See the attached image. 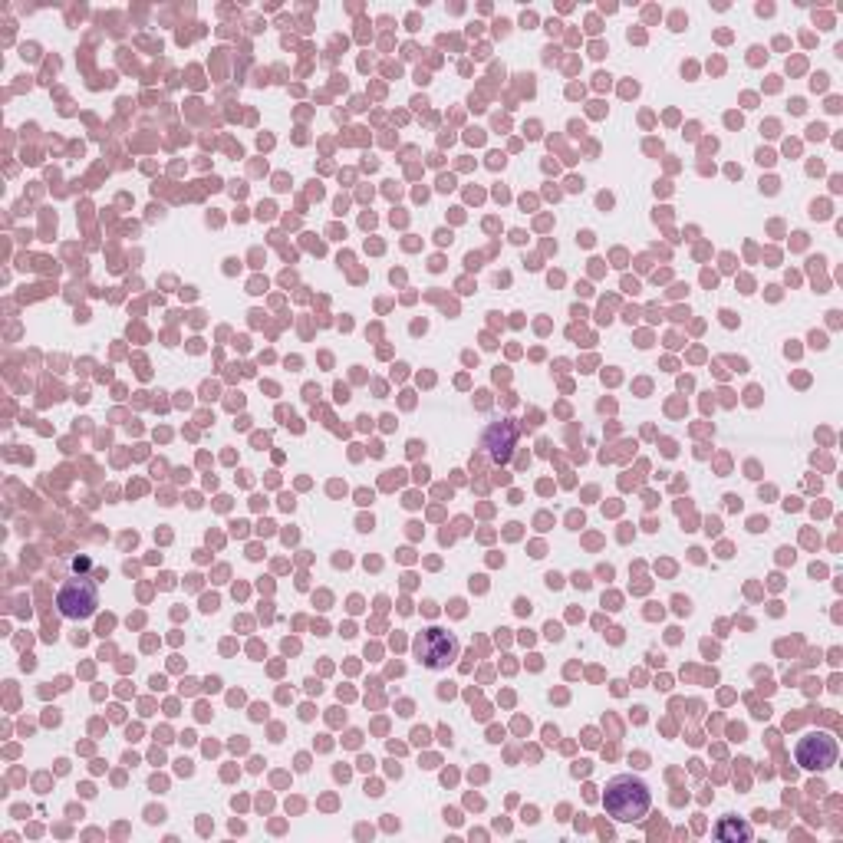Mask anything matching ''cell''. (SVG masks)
<instances>
[{"mask_svg": "<svg viewBox=\"0 0 843 843\" xmlns=\"http://www.w3.org/2000/svg\"><path fill=\"white\" fill-rule=\"evenodd\" d=\"M415 656L425 669H448V662L458 656V639L445 629H425L415 639Z\"/></svg>", "mask_w": 843, "mask_h": 843, "instance_id": "7a4b0ae2", "label": "cell"}, {"mask_svg": "<svg viewBox=\"0 0 843 843\" xmlns=\"http://www.w3.org/2000/svg\"><path fill=\"white\" fill-rule=\"evenodd\" d=\"M485 448L491 452V458H498V462H504V458L511 455V448H514V429L508 422L504 425H494V429L485 435Z\"/></svg>", "mask_w": 843, "mask_h": 843, "instance_id": "5b68a950", "label": "cell"}, {"mask_svg": "<svg viewBox=\"0 0 843 843\" xmlns=\"http://www.w3.org/2000/svg\"><path fill=\"white\" fill-rule=\"evenodd\" d=\"M715 834H718V840H748L751 830L748 827H732V820H722Z\"/></svg>", "mask_w": 843, "mask_h": 843, "instance_id": "8992f818", "label": "cell"}, {"mask_svg": "<svg viewBox=\"0 0 843 843\" xmlns=\"http://www.w3.org/2000/svg\"><path fill=\"white\" fill-rule=\"evenodd\" d=\"M603 807L613 820H623V824L643 820L646 811H649L646 781L633 778V774H620V778H613L603 791Z\"/></svg>", "mask_w": 843, "mask_h": 843, "instance_id": "6da1fadb", "label": "cell"}, {"mask_svg": "<svg viewBox=\"0 0 843 843\" xmlns=\"http://www.w3.org/2000/svg\"><path fill=\"white\" fill-rule=\"evenodd\" d=\"M56 606H60L66 620H86V616H93L99 606L93 580H70L56 593Z\"/></svg>", "mask_w": 843, "mask_h": 843, "instance_id": "3957f363", "label": "cell"}, {"mask_svg": "<svg viewBox=\"0 0 843 843\" xmlns=\"http://www.w3.org/2000/svg\"><path fill=\"white\" fill-rule=\"evenodd\" d=\"M794 755L801 768H830L837 761V741L827 735H807L797 741Z\"/></svg>", "mask_w": 843, "mask_h": 843, "instance_id": "277c9868", "label": "cell"}]
</instances>
